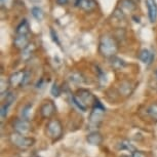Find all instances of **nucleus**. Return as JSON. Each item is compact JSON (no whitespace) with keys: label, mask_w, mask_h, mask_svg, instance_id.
Here are the masks:
<instances>
[{"label":"nucleus","mask_w":157,"mask_h":157,"mask_svg":"<svg viewBox=\"0 0 157 157\" xmlns=\"http://www.w3.org/2000/svg\"><path fill=\"white\" fill-rule=\"evenodd\" d=\"M104 114H105V107H104L102 105V103L97 99L96 102H94V105L93 106V111L90 112V123L94 124V125H98V124L102 121Z\"/></svg>","instance_id":"nucleus-4"},{"label":"nucleus","mask_w":157,"mask_h":157,"mask_svg":"<svg viewBox=\"0 0 157 157\" xmlns=\"http://www.w3.org/2000/svg\"><path fill=\"white\" fill-rule=\"evenodd\" d=\"M75 6L85 13H91L98 7V2L96 0H76Z\"/></svg>","instance_id":"nucleus-7"},{"label":"nucleus","mask_w":157,"mask_h":157,"mask_svg":"<svg viewBox=\"0 0 157 157\" xmlns=\"http://www.w3.org/2000/svg\"><path fill=\"white\" fill-rule=\"evenodd\" d=\"M46 132L49 138L52 139V141H58L61 139L63 135V126L58 119H52L48 121L46 125Z\"/></svg>","instance_id":"nucleus-3"},{"label":"nucleus","mask_w":157,"mask_h":157,"mask_svg":"<svg viewBox=\"0 0 157 157\" xmlns=\"http://www.w3.org/2000/svg\"><path fill=\"white\" fill-rule=\"evenodd\" d=\"M30 80H31V72H30V71H26V74H25V77H24V81H23L22 86L27 85Z\"/></svg>","instance_id":"nucleus-28"},{"label":"nucleus","mask_w":157,"mask_h":157,"mask_svg":"<svg viewBox=\"0 0 157 157\" xmlns=\"http://www.w3.org/2000/svg\"><path fill=\"white\" fill-rule=\"evenodd\" d=\"M121 157H128V156H121Z\"/></svg>","instance_id":"nucleus-32"},{"label":"nucleus","mask_w":157,"mask_h":157,"mask_svg":"<svg viewBox=\"0 0 157 157\" xmlns=\"http://www.w3.org/2000/svg\"><path fill=\"white\" fill-rule=\"evenodd\" d=\"M10 105H8V104L6 103H4V104H2V106H1V111H0V113H1V118L3 119L4 117H6V115L8 113V109H10Z\"/></svg>","instance_id":"nucleus-24"},{"label":"nucleus","mask_w":157,"mask_h":157,"mask_svg":"<svg viewBox=\"0 0 157 157\" xmlns=\"http://www.w3.org/2000/svg\"><path fill=\"white\" fill-rule=\"evenodd\" d=\"M58 4L60 5H66L68 2H69V0H57Z\"/></svg>","instance_id":"nucleus-30"},{"label":"nucleus","mask_w":157,"mask_h":157,"mask_svg":"<svg viewBox=\"0 0 157 157\" xmlns=\"http://www.w3.org/2000/svg\"><path fill=\"white\" fill-rule=\"evenodd\" d=\"M50 94H52L55 98L60 97V94H61V88L58 85V83H54V84H52V88H50Z\"/></svg>","instance_id":"nucleus-22"},{"label":"nucleus","mask_w":157,"mask_h":157,"mask_svg":"<svg viewBox=\"0 0 157 157\" xmlns=\"http://www.w3.org/2000/svg\"><path fill=\"white\" fill-rule=\"evenodd\" d=\"M86 141L88 142V144L93 145V146H99V145L102 144L103 137L101 136V134H99V132H90V134L87 135Z\"/></svg>","instance_id":"nucleus-14"},{"label":"nucleus","mask_w":157,"mask_h":157,"mask_svg":"<svg viewBox=\"0 0 157 157\" xmlns=\"http://www.w3.org/2000/svg\"><path fill=\"white\" fill-rule=\"evenodd\" d=\"M31 109H32V105H27L25 108L23 109V112H22V116H23V118H25V119H28Z\"/></svg>","instance_id":"nucleus-25"},{"label":"nucleus","mask_w":157,"mask_h":157,"mask_svg":"<svg viewBox=\"0 0 157 157\" xmlns=\"http://www.w3.org/2000/svg\"><path fill=\"white\" fill-rule=\"evenodd\" d=\"M118 8H120L125 14L127 13H132L136 10V2L134 0H120Z\"/></svg>","instance_id":"nucleus-12"},{"label":"nucleus","mask_w":157,"mask_h":157,"mask_svg":"<svg viewBox=\"0 0 157 157\" xmlns=\"http://www.w3.org/2000/svg\"><path fill=\"white\" fill-rule=\"evenodd\" d=\"M32 16H33L37 21H42L44 17V13L41 8L35 6L32 8Z\"/></svg>","instance_id":"nucleus-19"},{"label":"nucleus","mask_w":157,"mask_h":157,"mask_svg":"<svg viewBox=\"0 0 157 157\" xmlns=\"http://www.w3.org/2000/svg\"><path fill=\"white\" fill-rule=\"evenodd\" d=\"M50 36H52V39L54 42H56L58 44L59 46H61V42H60V40H59V37H58V34H57V32H56L54 29H50Z\"/></svg>","instance_id":"nucleus-26"},{"label":"nucleus","mask_w":157,"mask_h":157,"mask_svg":"<svg viewBox=\"0 0 157 157\" xmlns=\"http://www.w3.org/2000/svg\"><path fill=\"white\" fill-rule=\"evenodd\" d=\"M0 3H1V7L5 8H10L13 4V0H0Z\"/></svg>","instance_id":"nucleus-27"},{"label":"nucleus","mask_w":157,"mask_h":157,"mask_svg":"<svg viewBox=\"0 0 157 157\" xmlns=\"http://www.w3.org/2000/svg\"><path fill=\"white\" fill-rule=\"evenodd\" d=\"M147 10H148V17L151 23H155L157 21V3L155 0H145Z\"/></svg>","instance_id":"nucleus-10"},{"label":"nucleus","mask_w":157,"mask_h":157,"mask_svg":"<svg viewBox=\"0 0 157 157\" xmlns=\"http://www.w3.org/2000/svg\"><path fill=\"white\" fill-rule=\"evenodd\" d=\"M139 60L146 65H151L154 61V55L149 49H142L139 54Z\"/></svg>","instance_id":"nucleus-13"},{"label":"nucleus","mask_w":157,"mask_h":157,"mask_svg":"<svg viewBox=\"0 0 157 157\" xmlns=\"http://www.w3.org/2000/svg\"><path fill=\"white\" fill-rule=\"evenodd\" d=\"M119 149H121V150H127V151H132V152H135L134 146H132V145H130L128 142H126V141H123L122 143H120Z\"/></svg>","instance_id":"nucleus-23"},{"label":"nucleus","mask_w":157,"mask_h":157,"mask_svg":"<svg viewBox=\"0 0 157 157\" xmlns=\"http://www.w3.org/2000/svg\"><path fill=\"white\" fill-rule=\"evenodd\" d=\"M70 80L74 82V83H76V84H81V83H83L84 82V78L82 77V75L80 73H73V74H71V76H70Z\"/></svg>","instance_id":"nucleus-20"},{"label":"nucleus","mask_w":157,"mask_h":157,"mask_svg":"<svg viewBox=\"0 0 157 157\" xmlns=\"http://www.w3.org/2000/svg\"><path fill=\"white\" fill-rule=\"evenodd\" d=\"M13 128L19 134L26 135L30 132L31 124L28 121V119H25V118H23V119H17L13 122Z\"/></svg>","instance_id":"nucleus-8"},{"label":"nucleus","mask_w":157,"mask_h":157,"mask_svg":"<svg viewBox=\"0 0 157 157\" xmlns=\"http://www.w3.org/2000/svg\"><path fill=\"white\" fill-rule=\"evenodd\" d=\"M10 141H11V143L16 145L17 147L23 148V149L31 147L32 145H34V143H35V140L33 138L25 137L24 135L19 134V132H16V134L11 135Z\"/></svg>","instance_id":"nucleus-5"},{"label":"nucleus","mask_w":157,"mask_h":157,"mask_svg":"<svg viewBox=\"0 0 157 157\" xmlns=\"http://www.w3.org/2000/svg\"><path fill=\"white\" fill-rule=\"evenodd\" d=\"M96 100H97V98L94 97L90 90H84V88L78 90L75 93V94H73V97H72V101H73L74 105L82 112L86 111L88 107H93L94 105Z\"/></svg>","instance_id":"nucleus-1"},{"label":"nucleus","mask_w":157,"mask_h":157,"mask_svg":"<svg viewBox=\"0 0 157 157\" xmlns=\"http://www.w3.org/2000/svg\"><path fill=\"white\" fill-rule=\"evenodd\" d=\"M34 52V46L33 44H29V45L26 47L25 49L22 50V58L24 59L25 61L29 60L31 57H32V54Z\"/></svg>","instance_id":"nucleus-18"},{"label":"nucleus","mask_w":157,"mask_h":157,"mask_svg":"<svg viewBox=\"0 0 157 157\" xmlns=\"http://www.w3.org/2000/svg\"><path fill=\"white\" fill-rule=\"evenodd\" d=\"M147 112L153 120L157 121V104H152V105L148 108Z\"/></svg>","instance_id":"nucleus-21"},{"label":"nucleus","mask_w":157,"mask_h":157,"mask_svg":"<svg viewBox=\"0 0 157 157\" xmlns=\"http://www.w3.org/2000/svg\"><path fill=\"white\" fill-rule=\"evenodd\" d=\"M119 91L124 96H128V94H132V84L129 83L128 81H124L121 83L120 87H119Z\"/></svg>","instance_id":"nucleus-17"},{"label":"nucleus","mask_w":157,"mask_h":157,"mask_svg":"<svg viewBox=\"0 0 157 157\" xmlns=\"http://www.w3.org/2000/svg\"><path fill=\"white\" fill-rule=\"evenodd\" d=\"M26 71H17V72L13 73L8 78V84L13 87H17V86H22L23 81H24V77H25Z\"/></svg>","instance_id":"nucleus-9"},{"label":"nucleus","mask_w":157,"mask_h":157,"mask_svg":"<svg viewBox=\"0 0 157 157\" xmlns=\"http://www.w3.org/2000/svg\"><path fill=\"white\" fill-rule=\"evenodd\" d=\"M56 113V105L52 101H44L40 107V114L43 118H50Z\"/></svg>","instance_id":"nucleus-6"},{"label":"nucleus","mask_w":157,"mask_h":157,"mask_svg":"<svg viewBox=\"0 0 157 157\" xmlns=\"http://www.w3.org/2000/svg\"><path fill=\"white\" fill-rule=\"evenodd\" d=\"M30 32V27L27 20H22L16 29V34H29Z\"/></svg>","instance_id":"nucleus-15"},{"label":"nucleus","mask_w":157,"mask_h":157,"mask_svg":"<svg viewBox=\"0 0 157 157\" xmlns=\"http://www.w3.org/2000/svg\"><path fill=\"white\" fill-rule=\"evenodd\" d=\"M110 65L115 70H121L125 66V62H124L122 59L117 58L116 56H114V57L110 58Z\"/></svg>","instance_id":"nucleus-16"},{"label":"nucleus","mask_w":157,"mask_h":157,"mask_svg":"<svg viewBox=\"0 0 157 157\" xmlns=\"http://www.w3.org/2000/svg\"><path fill=\"white\" fill-rule=\"evenodd\" d=\"M154 76H155V78L157 79V69L155 70V73H154Z\"/></svg>","instance_id":"nucleus-31"},{"label":"nucleus","mask_w":157,"mask_h":157,"mask_svg":"<svg viewBox=\"0 0 157 157\" xmlns=\"http://www.w3.org/2000/svg\"><path fill=\"white\" fill-rule=\"evenodd\" d=\"M132 157H146L143 152H140V151H135L132 152Z\"/></svg>","instance_id":"nucleus-29"},{"label":"nucleus","mask_w":157,"mask_h":157,"mask_svg":"<svg viewBox=\"0 0 157 157\" xmlns=\"http://www.w3.org/2000/svg\"><path fill=\"white\" fill-rule=\"evenodd\" d=\"M118 52V42L110 35H102L99 42V52L104 58L110 59L116 56Z\"/></svg>","instance_id":"nucleus-2"},{"label":"nucleus","mask_w":157,"mask_h":157,"mask_svg":"<svg viewBox=\"0 0 157 157\" xmlns=\"http://www.w3.org/2000/svg\"><path fill=\"white\" fill-rule=\"evenodd\" d=\"M29 37L28 34H17L13 39V45L17 49H25L29 45Z\"/></svg>","instance_id":"nucleus-11"}]
</instances>
